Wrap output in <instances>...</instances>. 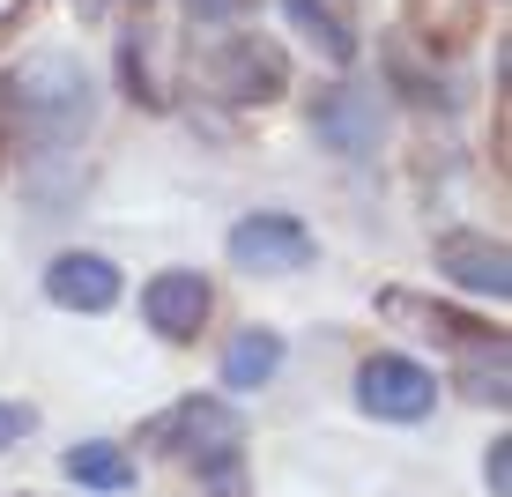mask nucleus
I'll return each mask as SVG.
<instances>
[{"label":"nucleus","mask_w":512,"mask_h":497,"mask_svg":"<svg viewBox=\"0 0 512 497\" xmlns=\"http://www.w3.org/2000/svg\"><path fill=\"white\" fill-rule=\"evenodd\" d=\"M282 371V334H268V327H245L231 349H223V386L231 394H260Z\"/></svg>","instance_id":"9b49d317"},{"label":"nucleus","mask_w":512,"mask_h":497,"mask_svg":"<svg viewBox=\"0 0 512 497\" xmlns=\"http://www.w3.org/2000/svg\"><path fill=\"white\" fill-rule=\"evenodd\" d=\"M30 431H38V408L30 401H0V453H8L15 438H30Z\"/></svg>","instance_id":"dca6fc26"},{"label":"nucleus","mask_w":512,"mask_h":497,"mask_svg":"<svg viewBox=\"0 0 512 497\" xmlns=\"http://www.w3.org/2000/svg\"><path fill=\"white\" fill-rule=\"evenodd\" d=\"M141 453H171L216 497H245V468H238L245 460V423H238V408L216 401V394H186L156 423H141Z\"/></svg>","instance_id":"f03ea898"},{"label":"nucleus","mask_w":512,"mask_h":497,"mask_svg":"<svg viewBox=\"0 0 512 497\" xmlns=\"http://www.w3.org/2000/svg\"><path fill=\"white\" fill-rule=\"evenodd\" d=\"M438 275L468 297H490V305L512 297V253L505 238H483V230H446L438 238Z\"/></svg>","instance_id":"423d86ee"},{"label":"nucleus","mask_w":512,"mask_h":497,"mask_svg":"<svg viewBox=\"0 0 512 497\" xmlns=\"http://www.w3.org/2000/svg\"><path fill=\"white\" fill-rule=\"evenodd\" d=\"M282 15H290V23L305 30V38L320 45L334 67H349V60H357V38H349V23L327 8V0H282Z\"/></svg>","instance_id":"4468645a"},{"label":"nucleus","mask_w":512,"mask_h":497,"mask_svg":"<svg viewBox=\"0 0 512 497\" xmlns=\"http://www.w3.org/2000/svg\"><path fill=\"white\" fill-rule=\"evenodd\" d=\"M231 260L245 275H297L312 260V230L297 223V216H245L238 230H231Z\"/></svg>","instance_id":"0eeeda50"},{"label":"nucleus","mask_w":512,"mask_h":497,"mask_svg":"<svg viewBox=\"0 0 512 497\" xmlns=\"http://www.w3.org/2000/svg\"><path fill=\"white\" fill-rule=\"evenodd\" d=\"M245 0H186V15H201V23H223V15H238Z\"/></svg>","instance_id":"a211bd4d"},{"label":"nucleus","mask_w":512,"mask_h":497,"mask_svg":"<svg viewBox=\"0 0 512 497\" xmlns=\"http://www.w3.org/2000/svg\"><path fill=\"white\" fill-rule=\"evenodd\" d=\"M119 82L134 90V104H164V90H156V75H149V38H141V30L119 38Z\"/></svg>","instance_id":"2eb2a0df"},{"label":"nucleus","mask_w":512,"mask_h":497,"mask_svg":"<svg viewBox=\"0 0 512 497\" xmlns=\"http://www.w3.org/2000/svg\"><path fill=\"white\" fill-rule=\"evenodd\" d=\"M201 82L216 90L223 104H275L282 90H290V60L268 45V38H223L216 52L201 60Z\"/></svg>","instance_id":"7ed1b4c3"},{"label":"nucleus","mask_w":512,"mask_h":497,"mask_svg":"<svg viewBox=\"0 0 512 497\" xmlns=\"http://www.w3.org/2000/svg\"><path fill=\"white\" fill-rule=\"evenodd\" d=\"M505 453H512L505 438H498V446L483 453V483H490V497H512V460H505Z\"/></svg>","instance_id":"f3484780"},{"label":"nucleus","mask_w":512,"mask_h":497,"mask_svg":"<svg viewBox=\"0 0 512 497\" xmlns=\"http://www.w3.org/2000/svg\"><path fill=\"white\" fill-rule=\"evenodd\" d=\"M45 297L60 312H112L119 305V268L104 253H60L45 268Z\"/></svg>","instance_id":"1a4fd4ad"},{"label":"nucleus","mask_w":512,"mask_h":497,"mask_svg":"<svg viewBox=\"0 0 512 497\" xmlns=\"http://www.w3.org/2000/svg\"><path fill=\"white\" fill-rule=\"evenodd\" d=\"M67 468V483H82V490H104V497H119V490H134V453L127 446H112V438H90V446H75L60 460Z\"/></svg>","instance_id":"f8f14e48"},{"label":"nucleus","mask_w":512,"mask_h":497,"mask_svg":"<svg viewBox=\"0 0 512 497\" xmlns=\"http://www.w3.org/2000/svg\"><path fill=\"white\" fill-rule=\"evenodd\" d=\"M0 112L30 149H75L97 127V82L75 52H30L8 82H0Z\"/></svg>","instance_id":"f257e3e1"},{"label":"nucleus","mask_w":512,"mask_h":497,"mask_svg":"<svg viewBox=\"0 0 512 497\" xmlns=\"http://www.w3.org/2000/svg\"><path fill=\"white\" fill-rule=\"evenodd\" d=\"M357 401H364V416L423 423V416L438 408V379H431V364H416V357H364Z\"/></svg>","instance_id":"20e7f679"},{"label":"nucleus","mask_w":512,"mask_h":497,"mask_svg":"<svg viewBox=\"0 0 512 497\" xmlns=\"http://www.w3.org/2000/svg\"><path fill=\"white\" fill-rule=\"evenodd\" d=\"M312 134L327 141L334 156H372L379 149V134H386V119H379V97L372 90H327L320 104H312Z\"/></svg>","instance_id":"6e6552de"},{"label":"nucleus","mask_w":512,"mask_h":497,"mask_svg":"<svg viewBox=\"0 0 512 497\" xmlns=\"http://www.w3.org/2000/svg\"><path fill=\"white\" fill-rule=\"evenodd\" d=\"M208 305H216V290L193 268H164V275L141 282V327H149L156 342H193V334L208 327Z\"/></svg>","instance_id":"39448f33"},{"label":"nucleus","mask_w":512,"mask_h":497,"mask_svg":"<svg viewBox=\"0 0 512 497\" xmlns=\"http://www.w3.org/2000/svg\"><path fill=\"white\" fill-rule=\"evenodd\" d=\"M461 394H468V401H483V408H505V401H512L505 334H490V342H468V364H461Z\"/></svg>","instance_id":"ddd939ff"},{"label":"nucleus","mask_w":512,"mask_h":497,"mask_svg":"<svg viewBox=\"0 0 512 497\" xmlns=\"http://www.w3.org/2000/svg\"><path fill=\"white\" fill-rule=\"evenodd\" d=\"M379 312L386 319H409V327H423V334H431V342H490V334H498V327H490V319H475V312H453V305H438V297H409V290H386L379 297Z\"/></svg>","instance_id":"9d476101"}]
</instances>
